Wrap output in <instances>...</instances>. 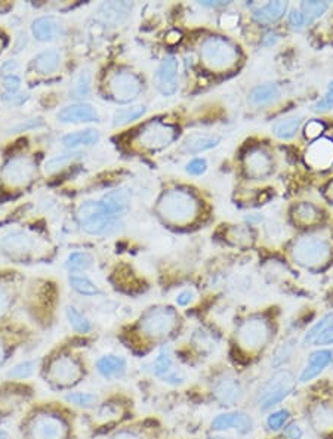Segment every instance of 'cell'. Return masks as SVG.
I'll use <instances>...</instances> for the list:
<instances>
[{
    "instance_id": "11a10c76",
    "label": "cell",
    "mask_w": 333,
    "mask_h": 439,
    "mask_svg": "<svg viewBox=\"0 0 333 439\" xmlns=\"http://www.w3.org/2000/svg\"><path fill=\"white\" fill-rule=\"evenodd\" d=\"M193 299H194V293L191 290H184L176 296V304L179 307H187L191 304Z\"/></svg>"
},
{
    "instance_id": "2e32d148",
    "label": "cell",
    "mask_w": 333,
    "mask_h": 439,
    "mask_svg": "<svg viewBox=\"0 0 333 439\" xmlns=\"http://www.w3.org/2000/svg\"><path fill=\"white\" fill-rule=\"evenodd\" d=\"M245 172L248 178L264 179L272 171V160L262 148H252L243 160Z\"/></svg>"
},
{
    "instance_id": "d590c367",
    "label": "cell",
    "mask_w": 333,
    "mask_h": 439,
    "mask_svg": "<svg viewBox=\"0 0 333 439\" xmlns=\"http://www.w3.org/2000/svg\"><path fill=\"white\" fill-rule=\"evenodd\" d=\"M64 402L68 404L70 407L75 408H83V410H90V408H95L99 404V398L95 393L89 392H67L64 395Z\"/></svg>"
},
{
    "instance_id": "9a60e30c",
    "label": "cell",
    "mask_w": 333,
    "mask_h": 439,
    "mask_svg": "<svg viewBox=\"0 0 333 439\" xmlns=\"http://www.w3.org/2000/svg\"><path fill=\"white\" fill-rule=\"evenodd\" d=\"M153 371L160 381L169 385H179L184 382V373L175 367V361L169 350H162L153 361Z\"/></svg>"
},
{
    "instance_id": "d4e9b609",
    "label": "cell",
    "mask_w": 333,
    "mask_h": 439,
    "mask_svg": "<svg viewBox=\"0 0 333 439\" xmlns=\"http://www.w3.org/2000/svg\"><path fill=\"white\" fill-rule=\"evenodd\" d=\"M252 426L250 419L245 413H225L219 414L212 421V428L215 431L236 429L238 432H248Z\"/></svg>"
},
{
    "instance_id": "8992f818",
    "label": "cell",
    "mask_w": 333,
    "mask_h": 439,
    "mask_svg": "<svg viewBox=\"0 0 333 439\" xmlns=\"http://www.w3.org/2000/svg\"><path fill=\"white\" fill-rule=\"evenodd\" d=\"M178 326V314L171 307L150 308L143 314L138 331L150 340H162L171 336Z\"/></svg>"
},
{
    "instance_id": "5b68a950",
    "label": "cell",
    "mask_w": 333,
    "mask_h": 439,
    "mask_svg": "<svg viewBox=\"0 0 333 439\" xmlns=\"http://www.w3.org/2000/svg\"><path fill=\"white\" fill-rule=\"evenodd\" d=\"M36 401V389L32 383L5 381L0 383V419L23 414Z\"/></svg>"
},
{
    "instance_id": "7402d4cb",
    "label": "cell",
    "mask_w": 333,
    "mask_h": 439,
    "mask_svg": "<svg viewBox=\"0 0 333 439\" xmlns=\"http://www.w3.org/2000/svg\"><path fill=\"white\" fill-rule=\"evenodd\" d=\"M33 36L40 42H51L64 35V25L54 17H42L33 23Z\"/></svg>"
},
{
    "instance_id": "60d3db41",
    "label": "cell",
    "mask_w": 333,
    "mask_h": 439,
    "mask_svg": "<svg viewBox=\"0 0 333 439\" xmlns=\"http://www.w3.org/2000/svg\"><path fill=\"white\" fill-rule=\"evenodd\" d=\"M66 314H67V320H68L71 328L75 333H80V335H86V333H89L90 330H92V324H90V321L87 320V318L78 308L68 307Z\"/></svg>"
},
{
    "instance_id": "cb8c5ba5",
    "label": "cell",
    "mask_w": 333,
    "mask_h": 439,
    "mask_svg": "<svg viewBox=\"0 0 333 439\" xmlns=\"http://www.w3.org/2000/svg\"><path fill=\"white\" fill-rule=\"evenodd\" d=\"M310 423L315 432L322 435L333 432V407L330 404H317L310 413Z\"/></svg>"
},
{
    "instance_id": "1f68e13d",
    "label": "cell",
    "mask_w": 333,
    "mask_h": 439,
    "mask_svg": "<svg viewBox=\"0 0 333 439\" xmlns=\"http://www.w3.org/2000/svg\"><path fill=\"white\" fill-rule=\"evenodd\" d=\"M280 98V89L274 83H267L256 86L249 94V102L253 105H268L276 102Z\"/></svg>"
},
{
    "instance_id": "f907efd6",
    "label": "cell",
    "mask_w": 333,
    "mask_h": 439,
    "mask_svg": "<svg viewBox=\"0 0 333 439\" xmlns=\"http://www.w3.org/2000/svg\"><path fill=\"white\" fill-rule=\"evenodd\" d=\"M4 85H5V89H6V94L9 95H15L20 90L21 87V80L18 75H8V78H5L4 80Z\"/></svg>"
},
{
    "instance_id": "484cf974",
    "label": "cell",
    "mask_w": 333,
    "mask_h": 439,
    "mask_svg": "<svg viewBox=\"0 0 333 439\" xmlns=\"http://www.w3.org/2000/svg\"><path fill=\"white\" fill-rule=\"evenodd\" d=\"M332 358H333V354L329 350L317 351V352L311 354L308 364L304 369V371H302L299 381L302 383H307V382L313 381L314 377H317L320 373H323V370L332 362Z\"/></svg>"
},
{
    "instance_id": "e0dca14e",
    "label": "cell",
    "mask_w": 333,
    "mask_h": 439,
    "mask_svg": "<svg viewBox=\"0 0 333 439\" xmlns=\"http://www.w3.org/2000/svg\"><path fill=\"white\" fill-rule=\"evenodd\" d=\"M214 395L222 405H234L241 400L243 390L233 376H221L214 383Z\"/></svg>"
},
{
    "instance_id": "9f6ffc18",
    "label": "cell",
    "mask_w": 333,
    "mask_h": 439,
    "mask_svg": "<svg viewBox=\"0 0 333 439\" xmlns=\"http://www.w3.org/2000/svg\"><path fill=\"white\" fill-rule=\"evenodd\" d=\"M286 435L289 439H301L302 438V429L298 425H292L286 429Z\"/></svg>"
},
{
    "instance_id": "52a82bcc",
    "label": "cell",
    "mask_w": 333,
    "mask_h": 439,
    "mask_svg": "<svg viewBox=\"0 0 333 439\" xmlns=\"http://www.w3.org/2000/svg\"><path fill=\"white\" fill-rule=\"evenodd\" d=\"M200 55L206 67L214 71L230 70L238 61V49L236 44L219 36L207 37L202 43Z\"/></svg>"
},
{
    "instance_id": "4fadbf2b",
    "label": "cell",
    "mask_w": 333,
    "mask_h": 439,
    "mask_svg": "<svg viewBox=\"0 0 333 439\" xmlns=\"http://www.w3.org/2000/svg\"><path fill=\"white\" fill-rule=\"evenodd\" d=\"M36 175V163L30 157H15L9 160L2 172L4 180L11 187H23L32 183Z\"/></svg>"
},
{
    "instance_id": "30bf717a",
    "label": "cell",
    "mask_w": 333,
    "mask_h": 439,
    "mask_svg": "<svg viewBox=\"0 0 333 439\" xmlns=\"http://www.w3.org/2000/svg\"><path fill=\"white\" fill-rule=\"evenodd\" d=\"M271 327L262 318H249L240 324L236 333V340L245 352H258L268 343Z\"/></svg>"
},
{
    "instance_id": "3957f363",
    "label": "cell",
    "mask_w": 333,
    "mask_h": 439,
    "mask_svg": "<svg viewBox=\"0 0 333 439\" xmlns=\"http://www.w3.org/2000/svg\"><path fill=\"white\" fill-rule=\"evenodd\" d=\"M157 211L168 222L190 223L198 218L200 211V203L190 191L171 190L160 197Z\"/></svg>"
},
{
    "instance_id": "5bb4252c",
    "label": "cell",
    "mask_w": 333,
    "mask_h": 439,
    "mask_svg": "<svg viewBox=\"0 0 333 439\" xmlns=\"http://www.w3.org/2000/svg\"><path fill=\"white\" fill-rule=\"evenodd\" d=\"M178 59L175 56L164 58L155 75V83L159 92L164 97H172L178 90Z\"/></svg>"
},
{
    "instance_id": "44dd1931",
    "label": "cell",
    "mask_w": 333,
    "mask_h": 439,
    "mask_svg": "<svg viewBox=\"0 0 333 439\" xmlns=\"http://www.w3.org/2000/svg\"><path fill=\"white\" fill-rule=\"evenodd\" d=\"M58 118L64 123H89V122H98L99 117L92 105L75 104L59 111Z\"/></svg>"
},
{
    "instance_id": "8fae6325",
    "label": "cell",
    "mask_w": 333,
    "mask_h": 439,
    "mask_svg": "<svg viewBox=\"0 0 333 439\" xmlns=\"http://www.w3.org/2000/svg\"><path fill=\"white\" fill-rule=\"evenodd\" d=\"M176 138V129L160 120L147 122L135 135V141L147 151H160L169 147Z\"/></svg>"
},
{
    "instance_id": "9c48e42d",
    "label": "cell",
    "mask_w": 333,
    "mask_h": 439,
    "mask_svg": "<svg viewBox=\"0 0 333 439\" xmlns=\"http://www.w3.org/2000/svg\"><path fill=\"white\" fill-rule=\"evenodd\" d=\"M295 388V377L291 371L281 370L272 374L268 381L261 386L258 393V404L261 410L280 404Z\"/></svg>"
},
{
    "instance_id": "83f0119b",
    "label": "cell",
    "mask_w": 333,
    "mask_h": 439,
    "mask_svg": "<svg viewBox=\"0 0 333 439\" xmlns=\"http://www.w3.org/2000/svg\"><path fill=\"white\" fill-rule=\"evenodd\" d=\"M287 11L286 2H268L253 11V20L258 24H272L284 17Z\"/></svg>"
},
{
    "instance_id": "4316f807",
    "label": "cell",
    "mask_w": 333,
    "mask_h": 439,
    "mask_svg": "<svg viewBox=\"0 0 333 439\" xmlns=\"http://www.w3.org/2000/svg\"><path fill=\"white\" fill-rule=\"evenodd\" d=\"M33 240L21 231H13L2 240V249L11 256H23L32 252Z\"/></svg>"
},
{
    "instance_id": "7bdbcfd3",
    "label": "cell",
    "mask_w": 333,
    "mask_h": 439,
    "mask_svg": "<svg viewBox=\"0 0 333 439\" xmlns=\"http://www.w3.org/2000/svg\"><path fill=\"white\" fill-rule=\"evenodd\" d=\"M90 73L89 71H82L78 78H75L74 83H73V95L74 98H87L90 95Z\"/></svg>"
},
{
    "instance_id": "ab89813d",
    "label": "cell",
    "mask_w": 333,
    "mask_h": 439,
    "mask_svg": "<svg viewBox=\"0 0 333 439\" xmlns=\"http://www.w3.org/2000/svg\"><path fill=\"white\" fill-rule=\"evenodd\" d=\"M68 283L70 285L73 287V289L83 295V296H95V295H99L101 290L98 289V285L90 281L87 277L85 276H79V274H70L68 277Z\"/></svg>"
},
{
    "instance_id": "ffe728a7",
    "label": "cell",
    "mask_w": 333,
    "mask_h": 439,
    "mask_svg": "<svg viewBox=\"0 0 333 439\" xmlns=\"http://www.w3.org/2000/svg\"><path fill=\"white\" fill-rule=\"evenodd\" d=\"M304 340L313 346L333 345V314L323 316L319 323H315L308 330Z\"/></svg>"
},
{
    "instance_id": "91938a15",
    "label": "cell",
    "mask_w": 333,
    "mask_h": 439,
    "mask_svg": "<svg viewBox=\"0 0 333 439\" xmlns=\"http://www.w3.org/2000/svg\"><path fill=\"white\" fill-rule=\"evenodd\" d=\"M0 439H13L6 429H0Z\"/></svg>"
},
{
    "instance_id": "94428289",
    "label": "cell",
    "mask_w": 333,
    "mask_h": 439,
    "mask_svg": "<svg viewBox=\"0 0 333 439\" xmlns=\"http://www.w3.org/2000/svg\"><path fill=\"white\" fill-rule=\"evenodd\" d=\"M203 6H222L225 2H202Z\"/></svg>"
},
{
    "instance_id": "f35d334b",
    "label": "cell",
    "mask_w": 333,
    "mask_h": 439,
    "mask_svg": "<svg viewBox=\"0 0 333 439\" xmlns=\"http://www.w3.org/2000/svg\"><path fill=\"white\" fill-rule=\"evenodd\" d=\"M327 8H329L327 2H302L298 11L307 27L311 23H314L317 18H320L322 15L327 11Z\"/></svg>"
},
{
    "instance_id": "7c38bea8",
    "label": "cell",
    "mask_w": 333,
    "mask_h": 439,
    "mask_svg": "<svg viewBox=\"0 0 333 439\" xmlns=\"http://www.w3.org/2000/svg\"><path fill=\"white\" fill-rule=\"evenodd\" d=\"M109 95L120 104H129L135 101L143 92V80L138 74L129 70L120 68L114 71L107 82Z\"/></svg>"
},
{
    "instance_id": "6f0895ef",
    "label": "cell",
    "mask_w": 333,
    "mask_h": 439,
    "mask_svg": "<svg viewBox=\"0 0 333 439\" xmlns=\"http://www.w3.org/2000/svg\"><path fill=\"white\" fill-rule=\"evenodd\" d=\"M181 37H183V35H181L178 30H172V32H169L168 36H166V42H168L169 44H175L181 40Z\"/></svg>"
},
{
    "instance_id": "6da1fadb",
    "label": "cell",
    "mask_w": 333,
    "mask_h": 439,
    "mask_svg": "<svg viewBox=\"0 0 333 439\" xmlns=\"http://www.w3.org/2000/svg\"><path fill=\"white\" fill-rule=\"evenodd\" d=\"M20 439H74V413L59 401H35L21 414Z\"/></svg>"
},
{
    "instance_id": "74e56055",
    "label": "cell",
    "mask_w": 333,
    "mask_h": 439,
    "mask_svg": "<svg viewBox=\"0 0 333 439\" xmlns=\"http://www.w3.org/2000/svg\"><path fill=\"white\" fill-rule=\"evenodd\" d=\"M293 218L295 222H298L299 225L308 226L317 223L322 219V211L311 203H301L295 207Z\"/></svg>"
},
{
    "instance_id": "c3c4849f",
    "label": "cell",
    "mask_w": 333,
    "mask_h": 439,
    "mask_svg": "<svg viewBox=\"0 0 333 439\" xmlns=\"http://www.w3.org/2000/svg\"><path fill=\"white\" fill-rule=\"evenodd\" d=\"M207 169V161L205 159H194L191 160L187 166H186V171L187 173L193 175V176H200L206 172Z\"/></svg>"
},
{
    "instance_id": "603a6c76",
    "label": "cell",
    "mask_w": 333,
    "mask_h": 439,
    "mask_svg": "<svg viewBox=\"0 0 333 439\" xmlns=\"http://www.w3.org/2000/svg\"><path fill=\"white\" fill-rule=\"evenodd\" d=\"M125 414V407L122 402L116 400H109L105 402H101L95 407V416L94 421L97 425L107 426L111 423H117Z\"/></svg>"
},
{
    "instance_id": "4dcf8cb0",
    "label": "cell",
    "mask_w": 333,
    "mask_h": 439,
    "mask_svg": "<svg viewBox=\"0 0 333 439\" xmlns=\"http://www.w3.org/2000/svg\"><path fill=\"white\" fill-rule=\"evenodd\" d=\"M40 369V358L35 359H25L18 362V364L12 366L6 371V378L8 381H20V382H27L28 378H32L39 373Z\"/></svg>"
},
{
    "instance_id": "681fc988",
    "label": "cell",
    "mask_w": 333,
    "mask_h": 439,
    "mask_svg": "<svg viewBox=\"0 0 333 439\" xmlns=\"http://www.w3.org/2000/svg\"><path fill=\"white\" fill-rule=\"evenodd\" d=\"M323 130H325V125L317 122V120H313V122H310L305 128V136L310 140H317L323 133Z\"/></svg>"
},
{
    "instance_id": "b9f144b4",
    "label": "cell",
    "mask_w": 333,
    "mask_h": 439,
    "mask_svg": "<svg viewBox=\"0 0 333 439\" xmlns=\"http://www.w3.org/2000/svg\"><path fill=\"white\" fill-rule=\"evenodd\" d=\"M145 113V107H132V109H123L116 111L113 117V125L114 126H125L131 122H135L140 117H143Z\"/></svg>"
},
{
    "instance_id": "d6986e66",
    "label": "cell",
    "mask_w": 333,
    "mask_h": 439,
    "mask_svg": "<svg viewBox=\"0 0 333 439\" xmlns=\"http://www.w3.org/2000/svg\"><path fill=\"white\" fill-rule=\"evenodd\" d=\"M95 369L105 381H117V378L125 376L128 370V362L123 357L104 355L97 359Z\"/></svg>"
},
{
    "instance_id": "277c9868",
    "label": "cell",
    "mask_w": 333,
    "mask_h": 439,
    "mask_svg": "<svg viewBox=\"0 0 333 439\" xmlns=\"http://www.w3.org/2000/svg\"><path fill=\"white\" fill-rule=\"evenodd\" d=\"M78 219L82 230L90 235H110L122 225V218L114 215L101 200L85 202L78 210Z\"/></svg>"
},
{
    "instance_id": "f6af8a7d",
    "label": "cell",
    "mask_w": 333,
    "mask_h": 439,
    "mask_svg": "<svg viewBox=\"0 0 333 439\" xmlns=\"http://www.w3.org/2000/svg\"><path fill=\"white\" fill-rule=\"evenodd\" d=\"M90 265H92V257H90L87 253L75 252V253H71V254L68 256L67 266H68L70 269H74V271H85V269L90 268Z\"/></svg>"
},
{
    "instance_id": "ac0fdd59",
    "label": "cell",
    "mask_w": 333,
    "mask_h": 439,
    "mask_svg": "<svg viewBox=\"0 0 333 439\" xmlns=\"http://www.w3.org/2000/svg\"><path fill=\"white\" fill-rule=\"evenodd\" d=\"M305 160L315 169H327L333 164V142L326 138L317 140L310 145Z\"/></svg>"
},
{
    "instance_id": "f5cc1de1",
    "label": "cell",
    "mask_w": 333,
    "mask_h": 439,
    "mask_svg": "<svg viewBox=\"0 0 333 439\" xmlns=\"http://www.w3.org/2000/svg\"><path fill=\"white\" fill-rule=\"evenodd\" d=\"M73 157H70V156H59V157H54V159H51L48 163H47V172H55V171H58L59 168H63V166L66 164V163H68L70 160H71Z\"/></svg>"
},
{
    "instance_id": "bcb514c9",
    "label": "cell",
    "mask_w": 333,
    "mask_h": 439,
    "mask_svg": "<svg viewBox=\"0 0 333 439\" xmlns=\"http://www.w3.org/2000/svg\"><path fill=\"white\" fill-rule=\"evenodd\" d=\"M332 109H333V80L329 83L325 97L313 105V111L325 113V111H329Z\"/></svg>"
},
{
    "instance_id": "db71d44e",
    "label": "cell",
    "mask_w": 333,
    "mask_h": 439,
    "mask_svg": "<svg viewBox=\"0 0 333 439\" xmlns=\"http://www.w3.org/2000/svg\"><path fill=\"white\" fill-rule=\"evenodd\" d=\"M289 24H291V27L292 28H295V30H301V28H304L305 27V24H304V20H302V17H301V13H299V11L298 9H293V11H291V13H289Z\"/></svg>"
},
{
    "instance_id": "7a4b0ae2",
    "label": "cell",
    "mask_w": 333,
    "mask_h": 439,
    "mask_svg": "<svg viewBox=\"0 0 333 439\" xmlns=\"http://www.w3.org/2000/svg\"><path fill=\"white\" fill-rule=\"evenodd\" d=\"M70 345H58L40 358L37 374L52 392H71L73 388L82 383L86 376L82 357L75 354L74 347Z\"/></svg>"
},
{
    "instance_id": "680465c9",
    "label": "cell",
    "mask_w": 333,
    "mask_h": 439,
    "mask_svg": "<svg viewBox=\"0 0 333 439\" xmlns=\"http://www.w3.org/2000/svg\"><path fill=\"white\" fill-rule=\"evenodd\" d=\"M326 195H327V199H329V202L330 203H333V183L327 187V191H326Z\"/></svg>"
},
{
    "instance_id": "d6a6232c",
    "label": "cell",
    "mask_w": 333,
    "mask_h": 439,
    "mask_svg": "<svg viewBox=\"0 0 333 439\" xmlns=\"http://www.w3.org/2000/svg\"><path fill=\"white\" fill-rule=\"evenodd\" d=\"M302 122L304 118L302 117H287L283 120H279V122L272 126V135L276 136L279 140H292L293 136L298 133V130L302 126Z\"/></svg>"
},
{
    "instance_id": "6125c7cd",
    "label": "cell",
    "mask_w": 333,
    "mask_h": 439,
    "mask_svg": "<svg viewBox=\"0 0 333 439\" xmlns=\"http://www.w3.org/2000/svg\"><path fill=\"white\" fill-rule=\"evenodd\" d=\"M6 47V37H4L2 35H0V52H2Z\"/></svg>"
},
{
    "instance_id": "e575fe53",
    "label": "cell",
    "mask_w": 333,
    "mask_h": 439,
    "mask_svg": "<svg viewBox=\"0 0 333 439\" xmlns=\"http://www.w3.org/2000/svg\"><path fill=\"white\" fill-rule=\"evenodd\" d=\"M25 340L17 338V336H4L0 335V370L9 364V361L18 352L20 347L23 346Z\"/></svg>"
},
{
    "instance_id": "836d02e7",
    "label": "cell",
    "mask_w": 333,
    "mask_h": 439,
    "mask_svg": "<svg viewBox=\"0 0 333 439\" xmlns=\"http://www.w3.org/2000/svg\"><path fill=\"white\" fill-rule=\"evenodd\" d=\"M99 141V133L97 130L87 129V130H80L74 132L67 136H64L63 144L67 148H78V147H90L95 145Z\"/></svg>"
},
{
    "instance_id": "f546056e",
    "label": "cell",
    "mask_w": 333,
    "mask_h": 439,
    "mask_svg": "<svg viewBox=\"0 0 333 439\" xmlns=\"http://www.w3.org/2000/svg\"><path fill=\"white\" fill-rule=\"evenodd\" d=\"M219 142L221 140L218 138V136L194 133V135H190L188 138L184 141L183 149L190 154H199V153H203V151L215 148Z\"/></svg>"
},
{
    "instance_id": "7dc6e473",
    "label": "cell",
    "mask_w": 333,
    "mask_h": 439,
    "mask_svg": "<svg viewBox=\"0 0 333 439\" xmlns=\"http://www.w3.org/2000/svg\"><path fill=\"white\" fill-rule=\"evenodd\" d=\"M289 420V412L286 410H279L276 413H272L267 419V425L271 431H279L284 426V423Z\"/></svg>"
},
{
    "instance_id": "816d5d0a",
    "label": "cell",
    "mask_w": 333,
    "mask_h": 439,
    "mask_svg": "<svg viewBox=\"0 0 333 439\" xmlns=\"http://www.w3.org/2000/svg\"><path fill=\"white\" fill-rule=\"evenodd\" d=\"M110 439H145V436L133 429H120L114 432Z\"/></svg>"
},
{
    "instance_id": "ba28073f",
    "label": "cell",
    "mask_w": 333,
    "mask_h": 439,
    "mask_svg": "<svg viewBox=\"0 0 333 439\" xmlns=\"http://www.w3.org/2000/svg\"><path fill=\"white\" fill-rule=\"evenodd\" d=\"M332 247L325 238L317 235H305L295 241L292 257L296 264L305 268H317L329 261Z\"/></svg>"
},
{
    "instance_id": "ee69618b",
    "label": "cell",
    "mask_w": 333,
    "mask_h": 439,
    "mask_svg": "<svg viewBox=\"0 0 333 439\" xmlns=\"http://www.w3.org/2000/svg\"><path fill=\"white\" fill-rule=\"evenodd\" d=\"M13 300L12 287L4 280H0V320L5 318V315L12 309Z\"/></svg>"
},
{
    "instance_id": "f1b7e54d",
    "label": "cell",
    "mask_w": 333,
    "mask_h": 439,
    "mask_svg": "<svg viewBox=\"0 0 333 439\" xmlns=\"http://www.w3.org/2000/svg\"><path fill=\"white\" fill-rule=\"evenodd\" d=\"M114 215L123 218L131 207V197L125 190H114L105 194L101 200Z\"/></svg>"
},
{
    "instance_id": "8d00e7d4",
    "label": "cell",
    "mask_w": 333,
    "mask_h": 439,
    "mask_svg": "<svg viewBox=\"0 0 333 439\" xmlns=\"http://www.w3.org/2000/svg\"><path fill=\"white\" fill-rule=\"evenodd\" d=\"M58 67H59V54L56 51H44L39 54L33 61V68L39 74H52L58 70Z\"/></svg>"
}]
</instances>
